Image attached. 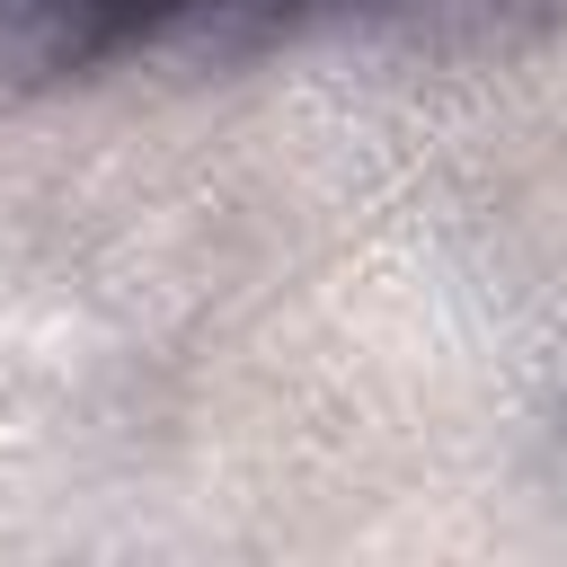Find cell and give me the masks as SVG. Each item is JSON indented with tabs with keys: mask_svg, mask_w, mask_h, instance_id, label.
<instances>
[{
	"mask_svg": "<svg viewBox=\"0 0 567 567\" xmlns=\"http://www.w3.org/2000/svg\"><path fill=\"white\" fill-rule=\"evenodd\" d=\"M301 9L319 0H0V71L9 80L97 71L168 35H257Z\"/></svg>",
	"mask_w": 567,
	"mask_h": 567,
	"instance_id": "cell-1",
	"label": "cell"
},
{
	"mask_svg": "<svg viewBox=\"0 0 567 567\" xmlns=\"http://www.w3.org/2000/svg\"><path fill=\"white\" fill-rule=\"evenodd\" d=\"M372 9H470V18H514V9H549V0H372Z\"/></svg>",
	"mask_w": 567,
	"mask_h": 567,
	"instance_id": "cell-2",
	"label": "cell"
}]
</instances>
